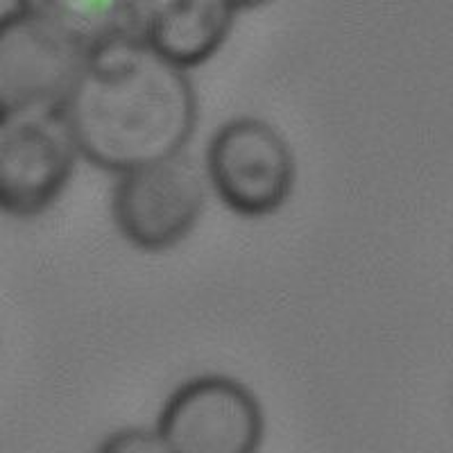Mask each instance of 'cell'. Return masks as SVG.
<instances>
[{
    "label": "cell",
    "instance_id": "6da1fadb",
    "mask_svg": "<svg viewBox=\"0 0 453 453\" xmlns=\"http://www.w3.org/2000/svg\"><path fill=\"white\" fill-rule=\"evenodd\" d=\"M59 109L80 157L113 175L181 155L200 113L188 71L134 35L91 48Z\"/></svg>",
    "mask_w": 453,
    "mask_h": 453
},
{
    "label": "cell",
    "instance_id": "7a4b0ae2",
    "mask_svg": "<svg viewBox=\"0 0 453 453\" xmlns=\"http://www.w3.org/2000/svg\"><path fill=\"white\" fill-rule=\"evenodd\" d=\"M204 175L229 211L257 220L274 216L290 200L297 164L277 127L254 116H238L209 139Z\"/></svg>",
    "mask_w": 453,
    "mask_h": 453
},
{
    "label": "cell",
    "instance_id": "3957f363",
    "mask_svg": "<svg viewBox=\"0 0 453 453\" xmlns=\"http://www.w3.org/2000/svg\"><path fill=\"white\" fill-rule=\"evenodd\" d=\"M78 159L62 109L0 111V213H46L71 184Z\"/></svg>",
    "mask_w": 453,
    "mask_h": 453
},
{
    "label": "cell",
    "instance_id": "277c9868",
    "mask_svg": "<svg viewBox=\"0 0 453 453\" xmlns=\"http://www.w3.org/2000/svg\"><path fill=\"white\" fill-rule=\"evenodd\" d=\"M204 204V177L196 161L181 152L119 175L111 218L132 248L159 254L191 236Z\"/></svg>",
    "mask_w": 453,
    "mask_h": 453
},
{
    "label": "cell",
    "instance_id": "5b68a950",
    "mask_svg": "<svg viewBox=\"0 0 453 453\" xmlns=\"http://www.w3.org/2000/svg\"><path fill=\"white\" fill-rule=\"evenodd\" d=\"M155 431L168 453H258L265 418L248 386L200 374L170 392Z\"/></svg>",
    "mask_w": 453,
    "mask_h": 453
},
{
    "label": "cell",
    "instance_id": "8992f818",
    "mask_svg": "<svg viewBox=\"0 0 453 453\" xmlns=\"http://www.w3.org/2000/svg\"><path fill=\"white\" fill-rule=\"evenodd\" d=\"M87 57L88 48L36 16L0 14V111L59 109Z\"/></svg>",
    "mask_w": 453,
    "mask_h": 453
},
{
    "label": "cell",
    "instance_id": "52a82bcc",
    "mask_svg": "<svg viewBox=\"0 0 453 453\" xmlns=\"http://www.w3.org/2000/svg\"><path fill=\"white\" fill-rule=\"evenodd\" d=\"M232 0H129V30L181 71L202 66L232 35Z\"/></svg>",
    "mask_w": 453,
    "mask_h": 453
},
{
    "label": "cell",
    "instance_id": "ba28073f",
    "mask_svg": "<svg viewBox=\"0 0 453 453\" xmlns=\"http://www.w3.org/2000/svg\"><path fill=\"white\" fill-rule=\"evenodd\" d=\"M14 10L36 16L84 48L132 35L129 0H12Z\"/></svg>",
    "mask_w": 453,
    "mask_h": 453
},
{
    "label": "cell",
    "instance_id": "9c48e42d",
    "mask_svg": "<svg viewBox=\"0 0 453 453\" xmlns=\"http://www.w3.org/2000/svg\"><path fill=\"white\" fill-rule=\"evenodd\" d=\"M98 453H168L157 431L148 428H120L103 440Z\"/></svg>",
    "mask_w": 453,
    "mask_h": 453
},
{
    "label": "cell",
    "instance_id": "30bf717a",
    "mask_svg": "<svg viewBox=\"0 0 453 453\" xmlns=\"http://www.w3.org/2000/svg\"><path fill=\"white\" fill-rule=\"evenodd\" d=\"M232 3L238 12H248V10H258V7L268 5L270 0H232Z\"/></svg>",
    "mask_w": 453,
    "mask_h": 453
}]
</instances>
